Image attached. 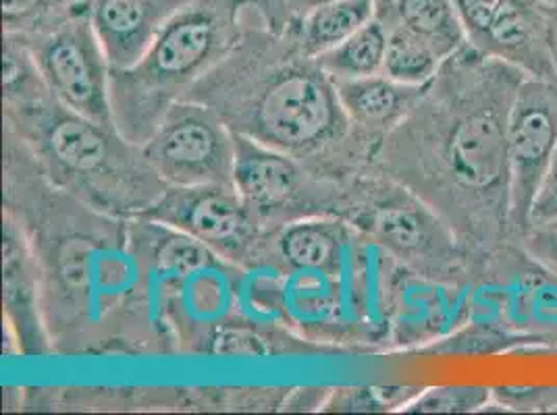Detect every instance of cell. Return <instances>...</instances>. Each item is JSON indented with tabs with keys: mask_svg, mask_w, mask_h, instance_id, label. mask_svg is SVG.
Returning <instances> with one entry per match:
<instances>
[{
	"mask_svg": "<svg viewBox=\"0 0 557 415\" xmlns=\"http://www.w3.org/2000/svg\"><path fill=\"white\" fill-rule=\"evenodd\" d=\"M493 397L487 387H442L420 394L408 403V414H470L485 407Z\"/></svg>",
	"mask_w": 557,
	"mask_h": 415,
	"instance_id": "21",
	"label": "cell"
},
{
	"mask_svg": "<svg viewBox=\"0 0 557 415\" xmlns=\"http://www.w3.org/2000/svg\"><path fill=\"white\" fill-rule=\"evenodd\" d=\"M22 38L42 81L59 104L98 125H115L111 65L86 7L77 9L61 24Z\"/></svg>",
	"mask_w": 557,
	"mask_h": 415,
	"instance_id": "4",
	"label": "cell"
},
{
	"mask_svg": "<svg viewBox=\"0 0 557 415\" xmlns=\"http://www.w3.org/2000/svg\"><path fill=\"white\" fill-rule=\"evenodd\" d=\"M82 7L84 0H2L4 29L7 34L32 36L61 24Z\"/></svg>",
	"mask_w": 557,
	"mask_h": 415,
	"instance_id": "20",
	"label": "cell"
},
{
	"mask_svg": "<svg viewBox=\"0 0 557 415\" xmlns=\"http://www.w3.org/2000/svg\"><path fill=\"white\" fill-rule=\"evenodd\" d=\"M333 81L348 118L374 127L392 125L401 118L408 109L414 106L422 92V88L397 84L383 73Z\"/></svg>",
	"mask_w": 557,
	"mask_h": 415,
	"instance_id": "14",
	"label": "cell"
},
{
	"mask_svg": "<svg viewBox=\"0 0 557 415\" xmlns=\"http://www.w3.org/2000/svg\"><path fill=\"white\" fill-rule=\"evenodd\" d=\"M159 241L161 243H157L152 250V264L154 271L164 277L182 278L194 275L210 266L214 260L207 243L175 227L163 232Z\"/></svg>",
	"mask_w": 557,
	"mask_h": 415,
	"instance_id": "19",
	"label": "cell"
},
{
	"mask_svg": "<svg viewBox=\"0 0 557 415\" xmlns=\"http://www.w3.org/2000/svg\"><path fill=\"white\" fill-rule=\"evenodd\" d=\"M337 250V231L325 223H300L281 235V254L300 271H329Z\"/></svg>",
	"mask_w": 557,
	"mask_h": 415,
	"instance_id": "18",
	"label": "cell"
},
{
	"mask_svg": "<svg viewBox=\"0 0 557 415\" xmlns=\"http://www.w3.org/2000/svg\"><path fill=\"white\" fill-rule=\"evenodd\" d=\"M385 52L387 32L376 20H372L356 34H351L339 47L331 48L325 54L317 56V61L333 79H356L381 73Z\"/></svg>",
	"mask_w": 557,
	"mask_h": 415,
	"instance_id": "16",
	"label": "cell"
},
{
	"mask_svg": "<svg viewBox=\"0 0 557 415\" xmlns=\"http://www.w3.org/2000/svg\"><path fill=\"white\" fill-rule=\"evenodd\" d=\"M374 20L422 38L447 61L468 45L454 0H374Z\"/></svg>",
	"mask_w": 557,
	"mask_h": 415,
	"instance_id": "13",
	"label": "cell"
},
{
	"mask_svg": "<svg viewBox=\"0 0 557 415\" xmlns=\"http://www.w3.org/2000/svg\"><path fill=\"white\" fill-rule=\"evenodd\" d=\"M191 0H84L111 71L129 70L163 25Z\"/></svg>",
	"mask_w": 557,
	"mask_h": 415,
	"instance_id": "9",
	"label": "cell"
},
{
	"mask_svg": "<svg viewBox=\"0 0 557 415\" xmlns=\"http://www.w3.org/2000/svg\"><path fill=\"white\" fill-rule=\"evenodd\" d=\"M443 61L442 54L422 38L401 29H389L381 73L397 84L424 88L437 75Z\"/></svg>",
	"mask_w": 557,
	"mask_h": 415,
	"instance_id": "17",
	"label": "cell"
},
{
	"mask_svg": "<svg viewBox=\"0 0 557 415\" xmlns=\"http://www.w3.org/2000/svg\"><path fill=\"white\" fill-rule=\"evenodd\" d=\"M445 84L437 125L435 161L447 187V202L462 231L481 248L511 235L508 118L527 73L466 45Z\"/></svg>",
	"mask_w": 557,
	"mask_h": 415,
	"instance_id": "1",
	"label": "cell"
},
{
	"mask_svg": "<svg viewBox=\"0 0 557 415\" xmlns=\"http://www.w3.org/2000/svg\"><path fill=\"white\" fill-rule=\"evenodd\" d=\"M300 181V168L287 152L248 136H235L233 187L252 206L273 208L285 202Z\"/></svg>",
	"mask_w": 557,
	"mask_h": 415,
	"instance_id": "12",
	"label": "cell"
},
{
	"mask_svg": "<svg viewBox=\"0 0 557 415\" xmlns=\"http://www.w3.org/2000/svg\"><path fill=\"white\" fill-rule=\"evenodd\" d=\"M346 123L333 77L319 61H306L269 75L248 109L242 136L281 152H308L339 138Z\"/></svg>",
	"mask_w": 557,
	"mask_h": 415,
	"instance_id": "3",
	"label": "cell"
},
{
	"mask_svg": "<svg viewBox=\"0 0 557 415\" xmlns=\"http://www.w3.org/2000/svg\"><path fill=\"white\" fill-rule=\"evenodd\" d=\"M374 229L389 248L418 264L442 271L458 257L454 235L437 216L414 202L381 210L374 216Z\"/></svg>",
	"mask_w": 557,
	"mask_h": 415,
	"instance_id": "11",
	"label": "cell"
},
{
	"mask_svg": "<svg viewBox=\"0 0 557 415\" xmlns=\"http://www.w3.org/2000/svg\"><path fill=\"white\" fill-rule=\"evenodd\" d=\"M150 218L186 231L210 250L232 255L248 243V202L233 185L177 187L148 212Z\"/></svg>",
	"mask_w": 557,
	"mask_h": 415,
	"instance_id": "8",
	"label": "cell"
},
{
	"mask_svg": "<svg viewBox=\"0 0 557 415\" xmlns=\"http://www.w3.org/2000/svg\"><path fill=\"white\" fill-rule=\"evenodd\" d=\"M557 148V81L524 77L508 118L511 179V235L522 239L531 227L539 185Z\"/></svg>",
	"mask_w": 557,
	"mask_h": 415,
	"instance_id": "7",
	"label": "cell"
},
{
	"mask_svg": "<svg viewBox=\"0 0 557 415\" xmlns=\"http://www.w3.org/2000/svg\"><path fill=\"white\" fill-rule=\"evenodd\" d=\"M557 221V148L554 159L547 166V173L539 185L534 196L533 210H531V227ZM529 227V229H531Z\"/></svg>",
	"mask_w": 557,
	"mask_h": 415,
	"instance_id": "25",
	"label": "cell"
},
{
	"mask_svg": "<svg viewBox=\"0 0 557 415\" xmlns=\"http://www.w3.org/2000/svg\"><path fill=\"white\" fill-rule=\"evenodd\" d=\"M527 252L533 255L536 262H541L547 271L557 275V221L533 225L529 231L522 235Z\"/></svg>",
	"mask_w": 557,
	"mask_h": 415,
	"instance_id": "24",
	"label": "cell"
},
{
	"mask_svg": "<svg viewBox=\"0 0 557 415\" xmlns=\"http://www.w3.org/2000/svg\"><path fill=\"white\" fill-rule=\"evenodd\" d=\"M466 38L529 77L557 81V4L549 0H454Z\"/></svg>",
	"mask_w": 557,
	"mask_h": 415,
	"instance_id": "5",
	"label": "cell"
},
{
	"mask_svg": "<svg viewBox=\"0 0 557 415\" xmlns=\"http://www.w3.org/2000/svg\"><path fill=\"white\" fill-rule=\"evenodd\" d=\"M331 0H248L273 32H294L308 13Z\"/></svg>",
	"mask_w": 557,
	"mask_h": 415,
	"instance_id": "22",
	"label": "cell"
},
{
	"mask_svg": "<svg viewBox=\"0 0 557 415\" xmlns=\"http://www.w3.org/2000/svg\"><path fill=\"white\" fill-rule=\"evenodd\" d=\"M141 154L150 171L173 187L233 185L235 138L207 106L171 104Z\"/></svg>",
	"mask_w": 557,
	"mask_h": 415,
	"instance_id": "6",
	"label": "cell"
},
{
	"mask_svg": "<svg viewBox=\"0 0 557 415\" xmlns=\"http://www.w3.org/2000/svg\"><path fill=\"white\" fill-rule=\"evenodd\" d=\"M493 397L511 412H557V387H499Z\"/></svg>",
	"mask_w": 557,
	"mask_h": 415,
	"instance_id": "23",
	"label": "cell"
},
{
	"mask_svg": "<svg viewBox=\"0 0 557 415\" xmlns=\"http://www.w3.org/2000/svg\"><path fill=\"white\" fill-rule=\"evenodd\" d=\"M248 0H191L180 9L129 70L111 71L119 134L144 146L164 113L239 42Z\"/></svg>",
	"mask_w": 557,
	"mask_h": 415,
	"instance_id": "2",
	"label": "cell"
},
{
	"mask_svg": "<svg viewBox=\"0 0 557 415\" xmlns=\"http://www.w3.org/2000/svg\"><path fill=\"white\" fill-rule=\"evenodd\" d=\"M113 127L98 125L63 106V113L48 116L42 125V150L47 159L65 173L88 179L109 175L116 159L111 141Z\"/></svg>",
	"mask_w": 557,
	"mask_h": 415,
	"instance_id": "10",
	"label": "cell"
},
{
	"mask_svg": "<svg viewBox=\"0 0 557 415\" xmlns=\"http://www.w3.org/2000/svg\"><path fill=\"white\" fill-rule=\"evenodd\" d=\"M374 20V0H331L308 13L294 34L304 56L317 59L339 47L360 27Z\"/></svg>",
	"mask_w": 557,
	"mask_h": 415,
	"instance_id": "15",
	"label": "cell"
}]
</instances>
